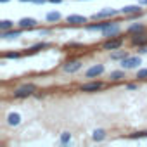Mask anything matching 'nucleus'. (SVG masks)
Wrapping results in <instances>:
<instances>
[{"label":"nucleus","instance_id":"nucleus-17","mask_svg":"<svg viewBox=\"0 0 147 147\" xmlns=\"http://www.w3.org/2000/svg\"><path fill=\"white\" fill-rule=\"evenodd\" d=\"M106 130H102V128H95L94 131H92V138L95 140V142H102L104 138H106Z\"/></svg>","mask_w":147,"mask_h":147},{"label":"nucleus","instance_id":"nucleus-10","mask_svg":"<svg viewBox=\"0 0 147 147\" xmlns=\"http://www.w3.org/2000/svg\"><path fill=\"white\" fill-rule=\"evenodd\" d=\"M118 14V11H114V9H104V11H100V12H95L94 16H92V19H104V18H113V16H116Z\"/></svg>","mask_w":147,"mask_h":147},{"label":"nucleus","instance_id":"nucleus-21","mask_svg":"<svg viewBox=\"0 0 147 147\" xmlns=\"http://www.w3.org/2000/svg\"><path fill=\"white\" fill-rule=\"evenodd\" d=\"M107 26V23H99V24H88L87 26V30L88 31H102L104 28Z\"/></svg>","mask_w":147,"mask_h":147},{"label":"nucleus","instance_id":"nucleus-13","mask_svg":"<svg viewBox=\"0 0 147 147\" xmlns=\"http://www.w3.org/2000/svg\"><path fill=\"white\" fill-rule=\"evenodd\" d=\"M130 35H138V33H145V26L142 23H135V24H130L128 30H126Z\"/></svg>","mask_w":147,"mask_h":147},{"label":"nucleus","instance_id":"nucleus-31","mask_svg":"<svg viewBox=\"0 0 147 147\" xmlns=\"http://www.w3.org/2000/svg\"><path fill=\"white\" fill-rule=\"evenodd\" d=\"M49 2H50V4H61L62 0H49Z\"/></svg>","mask_w":147,"mask_h":147},{"label":"nucleus","instance_id":"nucleus-28","mask_svg":"<svg viewBox=\"0 0 147 147\" xmlns=\"http://www.w3.org/2000/svg\"><path fill=\"white\" fill-rule=\"evenodd\" d=\"M47 2V0H33V4H40V5H43Z\"/></svg>","mask_w":147,"mask_h":147},{"label":"nucleus","instance_id":"nucleus-24","mask_svg":"<svg viewBox=\"0 0 147 147\" xmlns=\"http://www.w3.org/2000/svg\"><path fill=\"white\" fill-rule=\"evenodd\" d=\"M142 137H147V130L144 131H135V133H130L128 138H142Z\"/></svg>","mask_w":147,"mask_h":147},{"label":"nucleus","instance_id":"nucleus-32","mask_svg":"<svg viewBox=\"0 0 147 147\" xmlns=\"http://www.w3.org/2000/svg\"><path fill=\"white\" fill-rule=\"evenodd\" d=\"M19 2H33V0H19Z\"/></svg>","mask_w":147,"mask_h":147},{"label":"nucleus","instance_id":"nucleus-6","mask_svg":"<svg viewBox=\"0 0 147 147\" xmlns=\"http://www.w3.org/2000/svg\"><path fill=\"white\" fill-rule=\"evenodd\" d=\"M119 31H121L119 24H116V23H107V26L102 30V35L107 36V38H111V36H116Z\"/></svg>","mask_w":147,"mask_h":147},{"label":"nucleus","instance_id":"nucleus-7","mask_svg":"<svg viewBox=\"0 0 147 147\" xmlns=\"http://www.w3.org/2000/svg\"><path fill=\"white\" fill-rule=\"evenodd\" d=\"M102 87H104L102 82H88V83H83V85L80 87V90H82V92H97V90H100Z\"/></svg>","mask_w":147,"mask_h":147},{"label":"nucleus","instance_id":"nucleus-29","mask_svg":"<svg viewBox=\"0 0 147 147\" xmlns=\"http://www.w3.org/2000/svg\"><path fill=\"white\" fill-rule=\"evenodd\" d=\"M67 47H83L82 43H67Z\"/></svg>","mask_w":147,"mask_h":147},{"label":"nucleus","instance_id":"nucleus-27","mask_svg":"<svg viewBox=\"0 0 147 147\" xmlns=\"http://www.w3.org/2000/svg\"><path fill=\"white\" fill-rule=\"evenodd\" d=\"M126 90H137V85L135 83H128L126 85Z\"/></svg>","mask_w":147,"mask_h":147},{"label":"nucleus","instance_id":"nucleus-33","mask_svg":"<svg viewBox=\"0 0 147 147\" xmlns=\"http://www.w3.org/2000/svg\"><path fill=\"white\" fill-rule=\"evenodd\" d=\"M0 2H2V4H5V2H9V0H0Z\"/></svg>","mask_w":147,"mask_h":147},{"label":"nucleus","instance_id":"nucleus-22","mask_svg":"<svg viewBox=\"0 0 147 147\" xmlns=\"http://www.w3.org/2000/svg\"><path fill=\"white\" fill-rule=\"evenodd\" d=\"M59 142H61L62 145L69 144V142H71V133H69V131H62V133H61V138H59Z\"/></svg>","mask_w":147,"mask_h":147},{"label":"nucleus","instance_id":"nucleus-4","mask_svg":"<svg viewBox=\"0 0 147 147\" xmlns=\"http://www.w3.org/2000/svg\"><path fill=\"white\" fill-rule=\"evenodd\" d=\"M104 71H106L104 64H94L92 67H88V69L85 71V76H87V78H97V76L102 75Z\"/></svg>","mask_w":147,"mask_h":147},{"label":"nucleus","instance_id":"nucleus-26","mask_svg":"<svg viewBox=\"0 0 147 147\" xmlns=\"http://www.w3.org/2000/svg\"><path fill=\"white\" fill-rule=\"evenodd\" d=\"M4 57H5V59H19L21 54H19V52H7Z\"/></svg>","mask_w":147,"mask_h":147},{"label":"nucleus","instance_id":"nucleus-19","mask_svg":"<svg viewBox=\"0 0 147 147\" xmlns=\"http://www.w3.org/2000/svg\"><path fill=\"white\" fill-rule=\"evenodd\" d=\"M11 28H14L12 21H9V19H2V21H0V31H7Z\"/></svg>","mask_w":147,"mask_h":147},{"label":"nucleus","instance_id":"nucleus-14","mask_svg":"<svg viewBox=\"0 0 147 147\" xmlns=\"http://www.w3.org/2000/svg\"><path fill=\"white\" fill-rule=\"evenodd\" d=\"M125 71L126 69H118V71H111V75H109V80L111 82H121L123 78H126V75H125Z\"/></svg>","mask_w":147,"mask_h":147},{"label":"nucleus","instance_id":"nucleus-2","mask_svg":"<svg viewBox=\"0 0 147 147\" xmlns=\"http://www.w3.org/2000/svg\"><path fill=\"white\" fill-rule=\"evenodd\" d=\"M140 64H142L140 55H128V57H125V59L121 61V67H123V69H135V67H138Z\"/></svg>","mask_w":147,"mask_h":147},{"label":"nucleus","instance_id":"nucleus-8","mask_svg":"<svg viewBox=\"0 0 147 147\" xmlns=\"http://www.w3.org/2000/svg\"><path fill=\"white\" fill-rule=\"evenodd\" d=\"M18 26L23 28V30H31V28L36 26V19H33V18H21L18 21Z\"/></svg>","mask_w":147,"mask_h":147},{"label":"nucleus","instance_id":"nucleus-30","mask_svg":"<svg viewBox=\"0 0 147 147\" xmlns=\"http://www.w3.org/2000/svg\"><path fill=\"white\" fill-rule=\"evenodd\" d=\"M137 4H140V5H147V0H137Z\"/></svg>","mask_w":147,"mask_h":147},{"label":"nucleus","instance_id":"nucleus-9","mask_svg":"<svg viewBox=\"0 0 147 147\" xmlns=\"http://www.w3.org/2000/svg\"><path fill=\"white\" fill-rule=\"evenodd\" d=\"M21 30H23V28H21ZM21 30L11 28V30H7V31H2V33H0V36H2L4 40H14V38L21 36Z\"/></svg>","mask_w":147,"mask_h":147},{"label":"nucleus","instance_id":"nucleus-3","mask_svg":"<svg viewBox=\"0 0 147 147\" xmlns=\"http://www.w3.org/2000/svg\"><path fill=\"white\" fill-rule=\"evenodd\" d=\"M121 45H123V38H114V36H111L107 42L102 43V49H104V50H118V49H121Z\"/></svg>","mask_w":147,"mask_h":147},{"label":"nucleus","instance_id":"nucleus-23","mask_svg":"<svg viewBox=\"0 0 147 147\" xmlns=\"http://www.w3.org/2000/svg\"><path fill=\"white\" fill-rule=\"evenodd\" d=\"M59 19H61V14H59V12H55V11L47 14V21H50V23H54V21H59Z\"/></svg>","mask_w":147,"mask_h":147},{"label":"nucleus","instance_id":"nucleus-5","mask_svg":"<svg viewBox=\"0 0 147 147\" xmlns=\"http://www.w3.org/2000/svg\"><path fill=\"white\" fill-rule=\"evenodd\" d=\"M82 66H83V62L78 61V59H76V61H69V62H66V64L62 66V71H64V73H69V75H73V73L80 71Z\"/></svg>","mask_w":147,"mask_h":147},{"label":"nucleus","instance_id":"nucleus-11","mask_svg":"<svg viewBox=\"0 0 147 147\" xmlns=\"http://www.w3.org/2000/svg\"><path fill=\"white\" fill-rule=\"evenodd\" d=\"M66 21H67L69 24H83V23H87L88 19H87L85 16H80V14H71V16L66 18Z\"/></svg>","mask_w":147,"mask_h":147},{"label":"nucleus","instance_id":"nucleus-25","mask_svg":"<svg viewBox=\"0 0 147 147\" xmlns=\"http://www.w3.org/2000/svg\"><path fill=\"white\" fill-rule=\"evenodd\" d=\"M137 78L138 80H147V69H138L137 71Z\"/></svg>","mask_w":147,"mask_h":147},{"label":"nucleus","instance_id":"nucleus-12","mask_svg":"<svg viewBox=\"0 0 147 147\" xmlns=\"http://www.w3.org/2000/svg\"><path fill=\"white\" fill-rule=\"evenodd\" d=\"M140 7H142L140 4H137V5H126V7H123V9L119 11V14H125V16H128V14H137V12H142Z\"/></svg>","mask_w":147,"mask_h":147},{"label":"nucleus","instance_id":"nucleus-16","mask_svg":"<svg viewBox=\"0 0 147 147\" xmlns=\"http://www.w3.org/2000/svg\"><path fill=\"white\" fill-rule=\"evenodd\" d=\"M131 43H133V45H138V47L145 45V43H147V36H145V33L133 35V38H131Z\"/></svg>","mask_w":147,"mask_h":147},{"label":"nucleus","instance_id":"nucleus-18","mask_svg":"<svg viewBox=\"0 0 147 147\" xmlns=\"http://www.w3.org/2000/svg\"><path fill=\"white\" fill-rule=\"evenodd\" d=\"M130 54L126 52V50H118V52H114V54H111V59L113 61H123L125 57H128Z\"/></svg>","mask_w":147,"mask_h":147},{"label":"nucleus","instance_id":"nucleus-1","mask_svg":"<svg viewBox=\"0 0 147 147\" xmlns=\"http://www.w3.org/2000/svg\"><path fill=\"white\" fill-rule=\"evenodd\" d=\"M35 92H36V85L35 83H26V85L16 88L12 92V95H14V99H26V97H31Z\"/></svg>","mask_w":147,"mask_h":147},{"label":"nucleus","instance_id":"nucleus-15","mask_svg":"<svg viewBox=\"0 0 147 147\" xmlns=\"http://www.w3.org/2000/svg\"><path fill=\"white\" fill-rule=\"evenodd\" d=\"M19 123H21V114L19 113H11L7 116V125L9 126H18Z\"/></svg>","mask_w":147,"mask_h":147},{"label":"nucleus","instance_id":"nucleus-20","mask_svg":"<svg viewBox=\"0 0 147 147\" xmlns=\"http://www.w3.org/2000/svg\"><path fill=\"white\" fill-rule=\"evenodd\" d=\"M47 47H49V43L40 42V43H35L33 47H30V49H28V52H30V54H35V52H38V50H42V49H47Z\"/></svg>","mask_w":147,"mask_h":147}]
</instances>
